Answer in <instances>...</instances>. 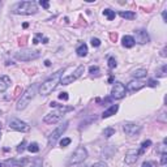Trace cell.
<instances>
[{
	"instance_id": "6da1fadb",
	"label": "cell",
	"mask_w": 167,
	"mask_h": 167,
	"mask_svg": "<svg viewBox=\"0 0 167 167\" xmlns=\"http://www.w3.org/2000/svg\"><path fill=\"white\" fill-rule=\"evenodd\" d=\"M63 73H64V69H59L56 73H54L50 78H47L41 85V87H39V93H41L42 95H48L50 93H52V90L58 86V84H60Z\"/></svg>"
},
{
	"instance_id": "7a4b0ae2",
	"label": "cell",
	"mask_w": 167,
	"mask_h": 167,
	"mask_svg": "<svg viewBox=\"0 0 167 167\" xmlns=\"http://www.w3.org/2000/svg\"><path fill=\"white\" fill-rule=\"evenodd\" d=\"M37 89H38V85H37V84H33L32 86H29L28 89L24 91V94L21 95V98L18 99L17 105H16V109H17L18 111L26 109L28 105L32 102V99H33L34 97H35V94H37Z\"/></svg>"
},
{
	"instance_id": "3957f363",
	"label": "cell",
	"mask_w": 167,
	"mask_h": 167,
	"mask_svg": "<svg viewBox=\"0 0 167 167\" xmlns=\"http://www.w3.org/2000/svg\"><path fill=\"white\" fill-rule=\"evenodd\" d=\"M73 110V107H65V106H60L58 107V110L50 112V114L45 115L43 117V121L46 123V124H55V123L60 121L63 119V116L65 115V112H69Z\"/></svg>"
},
{
	"instance_id": "277c9868",
	"label": "cell",
	"mask_w": 167,
	"mask_h": 167,
	"mask_svg": "<svg viewBox=\"0 0 167 167\" xmlns=\"http://www.w3.org/2000/svg\"><path fill=\"white\" fill-rule=\"evenodd\" d=\"M38 8L34 2H21L17 3L16 7L13 8V13L16 14H34L37 13Z\"/></svg>"
},
{
	"instance_id": "5b68a950",
	"label": "cell",
	"mask_w": 167,
	"mask_h": 167,
	"mask_svg": "<svg viewBox=\"0 0 167 167\" xmlns=\"http://www.w3.org/2000/svg\"><path fill=\"white\" fill-rule=\"evenodd\" d=\"M41 56V51H33V50H25V51H20L14 54V58L17 60H21V61H32V60H35Z\"/></svg>"
},
{
	"instance_id": "8992f818",
	"label": "cell",
	"mask_w": 167,
	"mask_h": 167,
	"mask_svg": "<svg viewBox=\"0 0 167 167\" xmlns=\"http://www.w3.org/2000/svg\"><path fill=\"white\" fill-rule=\"evenodd\" d=\"M87 158V150L86 148L84 146H78V148L73 151V154L69 159V163L71 165H76V163H81Z\"/></svg>"
},
{
	"instance_id": "52a82bcc",
	"label": "cell",
	"mask_w": 167,
	"mask_h": 167,
	"mask_svg": "<svg viewBox=\"0 0 167 167\" xmlns=\"http://www.w3.org/2000/svg\"><path fill=\"white\" fill-rule=\"evenodd\" d=\"M68 124H69L68 121H64L61 125H59L56 129H54V131L51 132L50 136H48V145H50V146H54V144H55V142L58 141L59 137L63 136V133H64V132L67 131Z\"/></svg>"
},
{
	"instance_id": "ba28073f",
	"label": "cell",
	"mask_w": 167,
	"mask_h": 167,
	"mask_svg": "<svg viewBox=\"0 0 167 167\" xmlns=\"http://www.w3.org/2000/svg\"><path fill=\"white\" fill-rule=\"evenodd\" d=\"M84 71H85V67L84 65H78L77 69L73 72V75H69V76H65V77H61L60 80V84L61 85H69V84H73L77 78H80L82 76Z\"/></svg>"
},
{
	"instance_id": "9c48e42d",
	"label": "cell",
	"mask_w": 167,
	"mask_h": 167,
	"mask_svg": "<svg viewBox=\"0 0 167 167\" xmlns=\"http://www.w3.org/2000/svg\"><path fill=\"white\" fill-rule=\"evenodd\" d=\"M125 86L124 84L121 82H115L114 86H112V90H111V97L114 98V99H121V98L125 97Z\"/></svg>"
},
{
	"instance_id": "30bf717a",
	"label": "cell",
	"mask_w": 167,
	"mask_h": 167,
	"mask_svg": "<svg viewBox=\"0 0 167 167\" xmlns=\"http://www.w3.org/2000/svg\"><path fill=\"white\" fill-rule=\"evenodd\" d=\"M9 129L18 131V132H29L30 131V127L25 121H21L20 119H12L9 121Z\"/></svg>"
},
{
	"instance_id": "8fae6325",
	"label": "cell",
	"mask_w": 167,
	"mask_h": 167,
	"mask_svg": "<svg viewBox=\"0 0 167 167\" xmlns=\"http://www.w3.org/2000/svg\"><path fill=\"white\" fill-rule=\"evenodd\" d=\"M123 131L128 136H137L141 131V127L135 124V123H125V124L123 125Z\"/></svg>"
},
{
	"instance_id": "7c38bea8",
	"label": "cell",
	"mask_w": 167,
	"mask_h": 167,
	"mask_svg": "<svg viewBox=\"0 0 167 167\" xmlns=\"http://www.w3.org/2000/svg\"><path fill=\"white\" fill-rule=\"evenodd\" d=\"M150 41V37L146 30H137L136 32V39H135V43H140V45H145Z\"/></svg>"
},
{
	"instance_id": "4fadbf2b",
	"label": "cell",
	"mask_w": 167,
	"mask_h": 167,
	"mask_svg": "<svg viewBox=\"0 0 167 167\" xmlns=\"http://www.w3.org/2000/svg\"><path fill=\"white\" fill-rule=\"evenodd\" d=\"M139 150H128V153L125 154V158L124 162L127 165H133L136 163V161L139 159Z\"/></svg>"
},
{
	"instance_id": "5bb4252c",
	"label": "cell",
	"mask_w": 167,
	"mask_h": 167,
	"mask_svg": "<svg viewBox=\"0 0 167 167\" xmlns=\"http://www.w3.org/2000/svg\"><path fill=\"white\" fill-rule=\"evenodd\" d=\"M146 85V84L144 81H140V80H133V81H131L127 84V89L125 90H128V91H137V90H140L141 87H144Z\"/></svg>"
},
{
	"instance_id": "9a60e30c",
	"label": "cell",
	"mask_w": 167,
	"mask_h": 167,
	"mask_svg": "<svg viewBox=\"0 0 167 167\" xmlns=\"http://www.w3.org/2000/svg\"><path fill=\"white\" fill-rule=\"evenodd\" d=\"M29 163L28 158H22V159H8L6 161V165L8 166H16V167H24Z\"/></svg>"
},
{
	"instance_id": "2e32d148",
	"label": "cell",
	"mask_w": 167,
	"mask_h": 167,
	"mask_svg": "<svg viewBox=\"0 0 167 167\" xmlns=\"http://www.w3.org/2000/svg\"><path fill=\"white\" fill-rule=\"evenodd\" d=\"M11 86V78L8 76H0V93H4Z\"/></svg>"
},
{
	"instance_id": "e0dca14e",
	"label": "cell",
	"mask_w": 167,
	"mask_h": 167,
	"mask_svg": "<svg viewBox=\"0 0 167 167\" xmlns=\"http://www.w3.org/2000/svg\"><path fill=\"white\" fill-rule=\"evenodd\" d=\"M117 110H119V106H117V105H111L109 109L105 110V112L102 114V117H103V119H107V117L115 115L116 112H117Z\"/></svg>"
},
{
	"instance_id": "ac0fdd59",
	"label": "cell",
	"mask_w": 167,
	"mask_h": 167,
	"mask_svg": "<svg viewBox=\"0 0 167 167\" xmlns=\"http://www.w3.org/2000/svg\"><path fill=\"white\" fill-rule=\"evenodd\" d=\"M121 45L124 46L125 48H131L135 46V38L132 35H124L121 39Z\"/></svg>"
},
{
	"instance_id": "d6986e66",
	"label": "cell",
	"mask_w": 167,
	"mask_h": 167,
	"mask_svg": "<svg viewBox=\"0 0 167 167\" xmlns=\"http://www.w3.org/2000/svg\"><path fill=\"white\" fill-rule=\"evenodd\" d=\"M76 54L80 58H84L87 55V46L85 45V43H81V45H78L77 48H76Z\"/></svg>"
},
{
	"instance_id": "ffe728a7",
	"label": "cell",
	"mask_w": 167,
	"mask_h": 167,
	"mask_svg": "<svg viewBox=\"0 0 167 167\" xmlns=\"http://www.w3.org/2000/svg\"><path fill=\"white\" fill-rule=\"evenodd\" d=\"M119 16L121 18H125V20H135L136 18V13L135 12H132V11H121L119 12Z\"/></svg>"
},
{
	"instance_id": "44dd1931",
	"label": "cell",
	"mask_w": 167,
	"mask_h": 167,
	"mask_svg": "<svg viewBox=\"0 0 167 167\" xmlns=\"http://www.w3.org/2000/svg\"><path fill=\"white\" fill-rule=\"evenodd\" d=\"M39 39H41V41H43L42 43H47V42H48V38H46L42 33H37L35 37H34V39H33V43H34V45H38V43H39Z\"/></svg>"
},
{
	"instance_id": "7402d4cb",
	"label": "cell",
	"mask_w": 167,
	"mask_h": 167,
	"mask_svg": "<svg viewBox=\"0 0 167 167\" xmlns=\"http://www.w3.org/2000/svg\"><path fill=\"white\" fill-rule=\"evenodd\" d=\"M132 77L139 80V78H142V77H146V69H136L133 73H132Z\"/></svg>"
},
{
	"instance_id": "603a6c76",
	"label": "cell",
	"mask_w": 167,
	"mask_h": 167,
	"mask_svg": "<svg viewBox=\"0 0 167 167\" xmlns=\"http://www.w3.org/2000/svg\"><path fill=\"white\" fill-rule=\"evenodd\" d=\"M155 75H157V77H166V75H167V65L163 64L161 68H158Z\"/></svg>"
},
{
	"instance_id": "cb8c5ba5",
	"label": "cell",
	"mask_w": 167,
	"mask_h": 167,
	"mask_svg": "<svg viewBox=\"0 0 167 167\" xmlns=\"http://www.w3.org/2000/svg\"><path fill=\"white\" fill-rule=\"evenodd\" d=\"M103 16H106L109 21H112V20L115 18L116 14H115L114 11H111V9H105V11H103Z\"/></svg>"
},
{
	"instance_id": "d4e9b609",
	"label": "cell",
	"mask_w": 167,
	"mask_h": 167,
	"mask_svg": "<svg viewBox=\"0 0 167 167\" xmlns=\"http://www.w3.org/2000/svg\"><path fill=\"white\" fill-rule=\"evenodd\" d=\"M150 145H151V141H150V140L144 141V142L141 144V148H140V150H139V154H144V153H145V150L148 149Z\"/></svg>"
},
{
	"instance_id": "484cf974",
	"label": "cell",
	"mask_w": 167,
	"mask_h": 167,
	"mask_svg": "<svg viewBox=\"0 0 167 167\" xmlns=\"http://www.w3.org/2000/svg\"><path fill=\"white\" fill-rule=\"evenodd\" d=\"M115 135V128H112V127H109V128H106L103 131V136L106 137V139H109V137L114 136Z\"/></svg>"
},
{
	"instance_id": "4316f807",
	"label": "cell",
	"mask_w": 167,
	"mask_h": 167,
	"mask_svg": "<svg viewBox=\"0 0 167 167\" xmlns=\"http://www.w3.org/2000/svg\"><path fill=\"white\" fill-rule=\"evenodd\" d=\"M28 150L30 151V153H38V151H39V146H38L37 142H32V144H29Z\"/></svg>"
},
{
	"instance_id": "83f0119b",
	"label": "cell",
	"mask_w": 167,
	"mask_h": 167,
	"mask_svg": "<svg viewBox=\"0 0 167 167\" xmlns=\"http://www.w3.org/2000/svg\"><path fill=\"white\" fill-rule=\"evenodd\" d=\"M117 63H116V59L115 58H109V68L110 69H114V68H116Z\"/></svg>"
},
{
	"instance_id": "f1b7e54d",
	"label": "cell",
	"mask_w": 167,
	"mask_h": 167,
	"mask_svg": "<svg viewBox=\"0 0 167 167\" xmlns=\"http://www.w3.org/2000/svg\"><path fill=\"white\" fill-rule=\"evenodd\" d=\"M89 73H91V75H99V67H97V65H90V68H89Z\"/></svg>"
},
{
	"instance_id": "f546056e",
	"label": "cell",
	"mask_w": 167,
	"mask_h": 167,
	"mask_svg": "<svg viewBox=\"0 0 167 167\" xmlns=\"http://www.w3.org/2000/svg\"><path fill=\"white\" fill-rule=\"evenodd\" d=\"M71 139H68V137H67V139H61V141H60V146H61V148H65V146H68V145H69L71 144Z\"/></svg>"
},
{
	"instance_id": "4dcf8cb0",
	"label": "cell",
	"mask_w": 167,
	"mask_h": 167,
	"mask_svg": "<svg viewBox=\"0 0 167 167\" xmlns=\"http://www.w3.org/2000/svg\"><path fill=\"white\" fill-rule=\"evenodd\" d=\"M30 167H42V159L41 158H35Z\"/></svg>"
},
{
	"instance_id": "1f68e13d",
	"label": "cell",
	"mask_w": 167,
	"mask_h": 167,
	"mask_svg": "<svg viewBox=\"0 0 167 167\" xmlns=\"http://www.w3.org/2000/svg\"><path fill=\"white\" fill-rule=\"evenodd\" d=\"M158 81H157V80H154V78H150V80L148 81V84H146V85H148V86H150V87H155L157 85H158Z\"/></svg>"
},
{
	"instance_id": "d6a6232c",
	"label": "cell",
	"mask_w": 167,
	"mask_h": 167,
	"mask_svg": "<svg viewBox=\"0 0 167 167\" xmlns=\"http://www.w3.org/2000/svg\"><path fill=\"white\" fill-rule=\"evenodd\" d=\"M25 145H26V141L24 140V141L21 142V144H20V145L17 146V151H18V153H22L24 149H25Z\"/></svg>"
},
{
	"instance_id": "836d02e7",
	"label": "cell",
	"mask_w": 167,
	"mask_h": 167,
	"mask_svg": "<svg viewBox=\"0 0 167 167\" xmlns=\"http://www.w3.org/2000/svg\"><path fill=\"white\" fill-rule=\"evenodd\" d=\"M91 45H93V47H99L101 46V41L98 38H93L91 39Z\"/></svg>"
},
{
	"instance_id": "e575fe53",
	"label": "cell",
	"mask_w": 167,
	"mask_h": 167,
	"mask_svg": "<svg viewBox=\"0 0 167 167\" xmlns=\"http://www.w3.org/2000/svg\"><path fill=\"white\" fill-rule=\"evenodd\" d=\"M68 93H65V91H63V93H60L59 94V99H61V101H68Z\"/></svg>"
},
{
	"instance_id": "d590c367",
	"label": "cell",
	"mask_w": 167,
	"mask_h": 167,
	"mask_svg": "<svg viewBox=\"0 0 167 167\" xmlns=\"http://www.w3.org/2000/svg\"><path fill=\"white\" fill-rule=\"evenodd\" d=\"M39 4H41L43 8H46V9L50 8V3H48V2H45V0H41V2H39Z\"/></svg>"
},
{
	"instance_id": "8d00e7d4",
	"label": "cell",
	"mask_w": 167,
	"mask_h": 167,
	"mask_svg": "<svg viewBox=\"0 0 167 167\" xmlns=\"http://www.w3.org/2000/svg\"><path fill=\"white\" fill-rule=\"evenodd\" d=\"M91 167H109V166H107L105 162H97V163H94Z\"/></svg>"
},
{
	"instance_id": "74e56055",
	"label": "cell",
	"mask_w": 167,
	"mask_h": 167,
	"mask_svg": "<svg viewBox=\"0 0 167 167\" xmlns=\"http://www.w3.org/2000/svg\"><path fill=\"white\" fill-rule=\"evenodd\" d=\"M167 162V154L166 153H162V158H161V165H166Z\"/></svg>"
},
{
	"instance_id": "f35d334b",
	"label": "cell",
	"mask_w": 167,
	"mask_h": 167,
	"mask_svg": "<svg viewBox=\"0 0 167 167\" xmlns=\"http://www.w3.org/2000/svg\"><path fill=\"white\" fill-rule=\"evenodd\" d=\"M141 167H151V163H150V162H144Z\"/></svg>"
},
{
	"instance_id": "ab89813d",
	"label": "cell",
	"mask_w": 167,
	"mask_h": 167,
	"mask_svg": "<svg viewBox=\"0 0 167 167\" xmlns=\"http://www.w3.org/2000/svg\"><path fill=\"white\" fill-rule=\"evenodd\" d=\"M161 56H163V58H166V48H163V50L161 51Z\"/></svg>"
},
{
	"instance_id": "60d3db41",
	"label": "cell",
	"mask_w": 167,
	"mask_h": 167,
	"mask_svg": "<svg viewBox=\"0 0 167 167\" xmlns=\"http://www.w3.org/2000/svg\"><path fill=\"white\" fill-rule=\"evenodd\" d=\"M45 65H46V67H50V65H51V61H50V60H45Z\"/></svg>"
},
{
	"instance_id": "b9f144b4",
	"label": "cell",
	"mask_w": 167,
	"mask_h": 167,
	"mask_svg": "<svg viewBox=\"0 0 167 167\" xmlns=\"http://www.w3.org/2000/svg\"><path fill=\"white\" fill-rule=\"evenodd\" d=\"M162 17H163V21L166 22V11H163V13H162Z\"/></svg>"
},
{
	"instance_id": "7bdbcfd3",
	"label": "cell",
	"mask_w": 167,
	"mask_h": 167,
	"mask_svg": "<svg viewBox=\"0 0 167 167\" xmlns=\"http://www.w3.org/2000/svg\"><path fill=\"white\" fill-rule=\"evenodd\" d=\"M111 38H112V39H115V41H116V34H111Z\"/></svg>"
},
{
	"instance_id": "ee69618b",
	"label": "cell",
	"mask_w": 167,
	"mask_h": 167,
	"mask_svg": "<svg viewBox=\"0 0 167 167\" xmlns=\"http://www.w3.org/2000/svg\"><path fill=\"white\" fill-rule=\"evenodd\" d=\"M22 26H24V29H26V28L29 26V24H26V22H25V24H24V25H22Z\"/></svg>"
},
{
	"instance_id": "f6af8a7d",
	"label": "cell",
	"mask_w": 167,
	"mask_h": 167,
	"mask_svg": "<svg viewBox=\"0 0 167 167\" xmlns=\"http://www.w3.org/2000/svg\"><path fill=\"white\" fill-rule=\"evenodd\" d=\"M2 114H3V111H2V110H0V115H2Z\"/></svg>"
},
{
	"instance_id": "bcb514c9",
	"label": "cell",
	"mask_w": 167,
	"mask_h": 167,
	"mask_svg": "<svg viewBox=\"0 0 167 167\" xmlns=\"http://www.w3.org/2000/svg\"><path fill=\"white\" fill-rule=\"evenodd\" d=\"M0 128H2V123H0Z\"/></svg>"
},
{
	"instance_id": "7dc6e473",
	"label": "cell",
	"mask_w": 167,
	"mask_h": 167,
	"mask_svg": "<svg viewBox=\"0 0 167 167\" xmlns=\"http://www.w3.org/2000/svg\"><path fill=\"white\" fill-rule=\"evenodd\" d=\"M0 136H2V132H0Z\"/></svg>"
},
{
	"instance_id": "c3c4849f",
	"label": "cell",
	"mask_w": 167,
	"mask_h": 167,
	"mask_svg": "<svg viewBox=\"0 0 167 167\" xmlns=\"http://www.w3.org/2000/svg\"><path fill=\"white\" fill-rule=\"evenodd\" d=\"M0 7H2V3H0Z\"/></svg>"
},
{
	"instance_id": "681fc988",
	"label": "cell",
	"mask_w": 167,
	"mask_h": 167,
	"mask_svg": "<svg viewBox=\"0 0 167 167\" xmlns=\"http://www.w3.org/2000/svg\"><path fill=\"white\" fill-rule=\"evenodd\" d=\"M0 167H2V163H0Z\"/></svg>"
}]
</instances>
